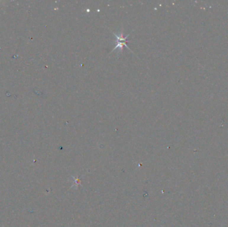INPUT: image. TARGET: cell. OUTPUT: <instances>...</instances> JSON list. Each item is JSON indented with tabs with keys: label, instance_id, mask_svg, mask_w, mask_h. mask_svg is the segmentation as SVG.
I'll list each match as a JSON object with an SVG mask.
<instances>
[{
	"label": "cell",
	"instance_id": "cell-1",
	"mask_svg": "<svg viewBox=\"0 0 228 227\" xmlns=\"http://www.w3.org/2000/svg\"><path fill=\"white\" fill-rule=\"evenodd\" d=\"M113 34H114L115 36L116 37V42H117V45L115 47V48H114L112 51H114L116 49H118L119 51H123V47L125 46L126 48L130 50V49L128 48V46L127 45V43H128V40H127V37H129L130 35H127L126 37H124V33L121 32V33L119 35H116V33H114V32H112Z\"/></svg>",
	"mask_w": 228,
	"mask_h": 227
}]
</instances>
